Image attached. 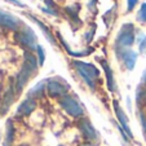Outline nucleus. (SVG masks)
I'll use <instances>...</instances> for the list:
<instances>
[{
    "label": "nucleus",
    "instance_id": "nucleus-1",
    "mask_svg": "<svg viewBox=\"0 0 146 146\" xmlns=\"http://www.w3.org/2000/svg\"><path fill=\"white\" fill-rule=\"evenodd\" d=\"M39 67V62L36 60V57L33 54V52H29L26 50L25 56H23V65L21 71L18 72L16 78V84H14V89H16L17 93L23 89V87L27 84V82L30 80V78L33 76L34 74L36 72Z\"/></svg>",
    "mask_w": 146,
    "mask_h": 146
},
{
    "label": "nucleus",
    "instance_id": "nucleus-2",
    "mask_svg": "<svg viewBox=\"0 0 146 146\" xmlns=\"http://www.w3.org/2000/svg\"><path fill=\"white\" fill-rule=\"evenodd\" d=\"M72 66L80 75V78L87 83V86L94 91L97 86V80L100 78V70L94 65L87 64L83 61H72Z\"/></svg>",
    "mask_w": 146,
    "mask_h": 146
},
{
    "label": "nucleus",
    "instance_id": "nucleus-3",
    "mask_svg": "<svg viewBox=\"0 0 146 146\" xmlns=\"http://www.w3.org/2000/svg\"><path fill=\"white\" fill-rule=\"evenodd\" d=\"M135 26L132 23H125L121 26L115 40V49H125L135 43Z\"/></svg>",
    "mask_w": 146,
    "mask_h": 146
},
{
    "label": "nucleus",
    "instance_id": "nucleus-4",
    "mask_svg": "<svg viewBox=\"0 0 146 146\" xmlns=\"http://www.w3.org/2000/svg\"><path fill=\"white\" fill-rule=\"evenodd\" d=\"M60 105H61V108L64 109L70 116H72V118H82V116L84 115V109H83V106L80 105V102L72 96L66 94V96L61 97Z\"/></svg>",
    "mask_w": 146,
    "mask_h": 146
},
{
    "label": "nucleus",
    "instance_id": "nucleus-5",
    "mask_svg": "<svg viewBox=\"0 0 146 146\" xmlns=\"http://www.w3.org/2000/svg\"><path fill=\"white\" fill-rule=\"evenodd\" d=\"M16 40L18 41L21 45L29 48V49H35L38 47V38H36L35 33L31 30L29 26H23L19 31H17L16 34Z\"/></svg>",
    "mask_w": 146,
    "mask_h": 146
},
{
    "label": "nucleus",
    "instance_id": "nucleus-6",
    "mask_svg": "<svg viewBox=\"0 0 146 146\" xmlns=\"http://www.w3.org/2000/svg\"><path fill=\"white\" fill-rule=\"evenodd\" d=\"M69 91V86L64 82H60L58 79H49L47 80V92L50 97H64L66 96Z\"/></svg>",
    "mask_w": 146,
    "mask_h": 146
},
{
    "label": "nucleus",
    "instance_id": "nucleus-7",
    "mask_svg": "<svg viewBox=\"0 0 146 146\" xmlns=\"http://www.w3.org/2000/svg\"><path fill=\"white\" fill-rule=\"evenodd\" d=\"M113 106H114V111H115L116 119H118V121H119V125L123 128L124 132L127 133V135L129 136V138L132 140L133 135H132V131H131V128H129V121H128V118H127V115H125V113H124V110L120 108L118 101H114Z\"/></svg>",
    "mask_w": 146,
    "mask_h": 146
},
{
    "label": "nucleus",
    "instance_id": "nucleus-8",
    "mask_svg": "<svg viewBox=\"0 0 146 146\" xmlns=\"http://www.w3.org/2000/svg\"><path fill=\"white\" fill-rule=\"evenodd\" d=\"M23 23L17 18L16 16L11 13H7L4 11H0V26H3V27H7L9 30H14L17 31Z\"/></svg>",
    "mask_w": 146,
    "mask_h": 146
},
{
    "label": "nucleus",
    "instance_id": "nucleus-9",
    "mask_svg": "<svg viewBox=\"0 0 146 146\" xmlns=\"http://www.w3.org/2000/svg\"><path fill=\"white\" fill-rule=\"evenodd\" d=\"M115 50H116L118 57L124 62L125 67H127L129 71H132L136 66V61H137V57H138L137 53L131 49H115Z\"/></svg>",
    "mask_w": 146,
    "mask_h": 146
},
{
    "label": "nucleus",
    "instance_id": "nucleus-10",
    "mask_svg": "<svg viewBox=\"0 0 146 146\" xmlns=\"http://www.w3.org/2000/svg\"><path fill=\"white\" fill-rule=\"evenodd\" d=\"M79 128L80 132L83 133L84 138L88 141H97L98 140V132L94 129V127L92 125V123L88 120V119L83 118L79 123Z\"/></svg>",
    "mask_w": 146,
    "mask_h": 146
},
{
    "label": "nucleus",
    "instance_id": "nucleus-11",
    "mask_svg": "<svg viewBox=\"0 0 146 146\" xmlns=\"http://www.w3.org/2000/svg\"><path fill=\"white\" fill-rule=\"evenodd\" d=\"M36 109V100L27 97L19 104L18 109H17V115L18 116H27Z\"/></svg>",
    "mask_w": 146,
    "mask_h": 146
},
{
    "label": "nucleus",
    "instance_id": "nucleus-12",
    "mask_svg": "<svg viewBox=\"0 0 146 146\" xmlns=\"http://www.w3.org/2000/svg\"><path fill=\"white\" fill-rule=\"evenodd\" d=\"M14 92H16V89L13 88V86H11L5 91V93H4L3 101H1V105H0V114H1V115H4V114L9 110V108L12 106V104H13V101H14Z\"/></svg>",
    "mask_w": 146,
    "mask_h": 146
},
{
    "label": "nucleus",
    "instance_id": "nucleus-13",
    "mask_svg": "<svg viewBox=\"0 0 146 146\" xmlns=\"http://www.w3.org/2000/svg\"><path fill=\"white\" fill-rule=\"evenodd\" d=\"M26 16L29 17V18L30 19H33L34 22L36 23V25L39 26V27H40V30L43 31V33H44V36H45V39H47L48 41H49L50 44H53V45H57V41H56V39H54V36L52 35V33H50L49 31V29L47 27V26L44 25V23L41 22V21H39L38 18H36V17H34V16H31V14H26Z\"/></svg>",
    "mask_w": 146,
    "mask_h": 146
},
{
    "label": "nucleus",
    "instance_id": "nucleus-14",
    "mask_svg": "<svg viewBox=\"0 0 146 146\" xmlns=\"http://www.w3.org/2000/svg\"><path fill=\"white\" fill-rule=\"evenodd\" d=\"M101 65H102V67H104V71H105V75H106V82H108L109 91L114 92V91H115V83H114L113 70H111V67L109 66L108 61H105V60H101Z\"/></svg>",
    "mask_w": 146,
    "mask_h": 146
},
{
    "label": "nucleus",
    "instance_id": "nucleus-15",
    "mask_svg": "<svg viewBox=\"0 0 146 146\" xmlns=\"http://www.w3.org/2000/svg\"><path fill=\"white\" fill-rule=\"evenodd\" d=\"M47 80H43V82H39L38 84H36L35 87H33V88L29 91V97L30 98H40V97H43V93H44V89L47 88Z\"/></svg>",
    "mask_w": 146,
    "mask_h": 146
},
{
    "label": "nucleus",
    "instance_id": "nucleus-16",
    "mask_svg": "<svg viewBox=\"0 0 146 146\" xmlns=\"http://www.w3.org/2000/svg\"><path fill=\"white\" fill-rule=\"evenodd\" d=\"M14 140V125L13 121H7V132H5V140H4V146H11V143Z\"/></svg>",
    "mask_w": 146,
    "mask_h": 146
},
{
    "label": "nucleus",
    "instance_id": "nucleus-17",
    "mask_svg": "<svg viewBox=\"0 0 146 146\" xmlns=\"http://www.w3.org/2000/svg\"><path fill=\"white\" fill-rule=\"evenodd\" d=\"M145 101H146V87L141 84L137 88V91H136V102L138 105H142V104H145Z\"/></svg>",
    "mask_w": 146,
    "mask_h": 146
},
{
    "label": "nucleus",
    "instance_id": "nucleus-18",
    "mask_svg": "<svg viewBox=\"0 0 146 146\" xmlns=\"http://www.w3.org/2000/svg\"><path fill=\"white\" fill-rule=\"evenodd\" d=\"M36 50H38V62H39V66H43V65H44V61H45L44 48L41 47V45L38 44V47H36Z\"/></svg>",
    "mask_w": 146,
    "mask_h": 146
},
{
    "label": "nucleus",
    "instance_id": "nucleus-19",
    "mask_svg": "<svg viewBox=\"0 0 146 146\" xmlns=\"http://www.w3.org/2000/svg\"><path fill=\"white\" fill-rule=\"evenodd\" d=\"M137 19L140 21V22L146 23V3L141 4V8L137 13Z\"/></svg>",
    "mask_w": 146,
    "mask_h": 146
},
{
    "label": "nucleus",
    "instance_id": "nucleus-20",
    "mask_svg": "<svg viewBox=\"0 0 146 146\" xmlns=\"http://www.w3.org/2000/svg\"><path fill=\"white\" fill-rule=\"evenodd\" d=\"M138 49H140V53H142V54H146V36H145V35H143L142 40L140 41Z\"/></svg>",
    "mask_w": 146,
    "mask_h": 146
},
{
    "label": "nucleus",
    "instance_id": "nucleus-21",
    "mask_svg": "<svg viewBox=\"0 0 146 146\" xmlns=\"http://www.w3.org/2000/svg\"><path fill=\"white\" fill-rule=\"evenodd\" d=\"M137 3H138V0H128V5H127L128 12L133 11V9H135V7L137 5Z\"/></svg>",
    "mask_w": 146,
    "mask_h": 146
},
{
    "label": "nucleus",
    "instance_id": "nucleus-22",
    "mask_svg": "<svg viewBox=\"0 0 146 146\" xmlns=\"http://www.w3.org/2000/svg\"><path fill=\"white\" fill-rule=\"evenodd\" d=\"M93 34H94V27L91 29V31H88V33L86 34V41L88 43V44L92 41V39H93Z\"/></svg>",
    "mask_w": 146,
    "mask_h": 146
},
{
    "label": "nucleus",
    "instance_id": "nucleus-23",
    "mask_svg": "<svg viewBox=\"0 0 146 146\" xmlns=\"http://www.w3.org/2000/svg\"><path fill=\"white\" fill-rule=\"evenodd\" d=\"M41 11L45 13H49L52 16H58V11H53V9H47V8H41Z\"/></svg>",
    "mask_w": 146,
    "mask_h": 146
},
{
    "label": "nucleus",
    "instance_id": "nucleus-24",
    "mask_svg": "<svg viewBox=\"0 0 146 146\" xmlns=\"http://www.w3.org/2000/svg\"><path fill=\"white\" fill-rule=\"evenodd\" d=\"M45 4H47V7H49V9L57 11V9H56V5H54V1H53V0H45Z\"/></svg>",
    "mask_w": 146,
    "mask_h": 146
},
{
    "label": "nucleus",
    "instance_id": "nucleus-25",
    "mask_svg": "<svg viewBox=\"0 0 146 146\" xmlns=\"http://www.w3.org/2000/svg\"><path fill=\"white\" fill-rule=\"evenodd\" d=\"M8 1H11V3H13L14 5H17V7H25L22 3H21V1H19V0H8Z\"/></svg>",
    "mask_w": 146,
    "mask_h": 146
},
{
    "label": "nucleus",
    "instance_id": "nucleus-26",
    "mask_svg": "<svg viewBox=\"0 0 146 146\" xmlns=\"http://www.w3.org/2000/svg\"><path fill=\"white\" fill-rule=\"evenodd\" d=\"M142 86L146 87V70L143 71V75H142Z\"/></svg>",
    "mask_w": 146,
    "mask_h": 146
},
{
    "label": "nucleus",
    "instance_id": "nucleus-27",
    "mask_svg": "<svg viewBox=\"0 0 146 146\" xmlns=\"http://www.w3.org/2000/svg\"><path fill=\"white\" fill-rule=\"evenodd\" d=\"M96 3H97V0H91V1H89V5H91V7L93 5L94 7V5H96Z\"/></svg>",
    "mask_w": 146,
    "mask_h": 146
},
{
    "label": "nucleus",
    "instance_id": "nucleus-28",
    "mask_svg": "<svg viewBox=\"0 0 146 146\" xmlns=\"http://www.w3.org/2000/svg\"><path fill=\"white\" fill-rule=\"evenodd\" d=\"M80 146H92V145H91V143H82Z\"/></svg>",
    "mask_w": 146,
    "mask_h": 146
}]
</instances>
